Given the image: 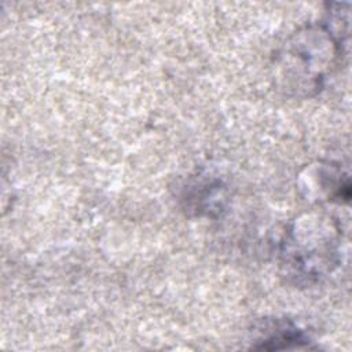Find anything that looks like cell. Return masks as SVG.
Returning a JSON list of instances; mask_svg holds the SVG:
<instances>
[{
    "label": "cell",
    "instance_id": "cell-1",
    "mask_svg": "<svg viewBox=\"0 0 352 352\" xmlns=\"http://www.w3.org/2000/svg\"><path fill=\"white\" fill-rule=\"evenodd\" d=\"M349 4H329L327 15L293 33L275 56V80L286 94L312 96L342 63L349 36Z\"/></svg>",
    "mask_w": 352,
    "mask_h": 352
},
{
    "label": "cell",
    "instance_id": "cell-2",
    "mask_svg": "<svg viewBox=\"0 0 352 352\" xmlns=\"http://www.w3.org/2000/svg\"><path fill=\"white\" fill-rule=\"evenodd\" d=\"M341 246L342 230L333 216L322 212L301 214L280 242L282 276L293 286L319 283L340 265Z\"/></svg>",
    "mask_w": 352,
    "mask_h": 352
},
{
    "label": "cell",
    "instance_id": "cell-3",
    "mask_svg": "<svg viewBox=\"0 0 352 352\" xmlns=\"http://www.w3.org/2000/svg\"><path fill=\"white\" fill-rule=\"evenodd\" d=\"M184 209L197 216H213L226 205V187L221 180L206 175L192 177L183 190Z\"/></svg>",
    "mask_w": 352,
    "mask_h": 352
},
{
    "label": "cell",
    "instance_id": "cell-4",
    "mask_svg": "<svg viewBox=\"0 0 352 352\" xmlns=\"http://www.w3.org/2000/svg\"><path fill=\"white\" fill-rule=\"evenodd\" d=\"M309 334L290 319H267L252 341L253 349L274 351L311 345Z\"/></svg>",
    "mask_w": 352,
    "mask_h": 352
},
{
    "label": "cell",
    "instance_id": "cell-5",
    "mask_svg": "<svg viewBox=\"0 0 352 352\" xmlns=\"http://www.w3.org/2000/svg\"><path fill=\"white\" fill-rule=\"evenodd\" d=\"M308 175L314 176V183L308 187L319 188V194L329 201L349 202L351 182L346 172L333 162H320L308 168ZM309 188V190H311Z\"/></svg>",
    "mask_w": 352,
    "mask_h": 352
}]
</instances>
